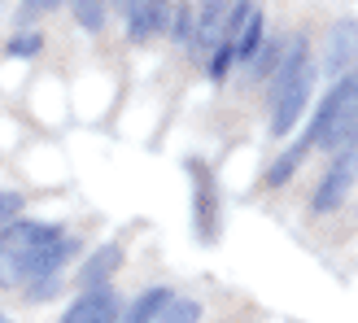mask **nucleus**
<instances>
[{"label":"nucleus","instance_id":"1","mask_svg":"<svg viewBox=\"0 0 358 323\" xmlns=\"http://www.w3.org/2000/svg\"><path fill=\"white\" fill-rule=\"evenodd\" d=\"M75 241L48 223H9L0 231V284H27L62 275V266L75 258Z\"/></svg>","mask_w":358,"mask_h":323},{"label":"nucleus","instance_id":"2","mask_svg":"<svg viewBox=\"0 0 358 323\" xmlns=\"http://www.w3.org/2000/svg\"><path fill=\"white\" fill-rule=\"evenodd\" d=\"M188 175H192V227L201 241L219 236V192H214V175L206 162H188Z\"/></svg>","mask_w":358,"mask_h":323},{"label":"nucleus","instance_id":"3","mask_svg":"<svg viewBox=\"0 0 358 323\" xmlns=\"http://www.w3.org/2000/svg\"><path fill=\"white\" fill-rule=\"evenodd\" d=\"M354 101H358V70H345V75L336 79V87L324 96V105H319V114H315V122H310V131L301 136V140H310V145H324V136L345 118V110H350Z\"/></svg>","mask_w":358,"mask_h":323},{"label":"nucleus","instance_id":"4","mask_svg":"<svg viewBox=\"0 0 358 323\" xmlns=\"http://www.w3.org/2000/svg\"><path fill=\"white\" fill-rule=\"evenodd\" d=\"M310 83H315V66L306 62V66H301L289 83H284V92L275 96L271 136H289V131L297 127V118H301V110H306V101H310Z\"/></svg>","mask_w":358,"mask_h":323},{"label":"nucleus","instance_id":"5","mask_svg":"<svg viewBox=\"0 0 358 323\" xmlns=\"http://www.w3.org/2000/svg\"><path fill=\"white\" fill-rule=\"evenodd\" d=\"M166 5H171V0H136V5L127 9L131 40H149V35L166 31Z\"/></svg>","mask_w":358,"mask_h":323},{"label":"nucleus","instance_id":"6","mask_svg":"<svg viewBox=\"0 0 358 323\" xmlns=\"http://www.w3.org/2000/svg\"><path fill=\"white\" fill-rule=\"evenodd\" d=\"M231 17V0H201V22H196V48H219Z\"/></svg>","mask_w":358,"mask_h":323},{"label":"nucleus","instance_id":"7","mask_svg":"<svg viewBox=\"0 0 358 323\" xmlns=\"http://www.w3.org/2000/svg\"><path fill=\"white\" fill-rule=\"evenodd\" d=\"M350 184H354V175H350L345 157H341V162H336V166H332V171L324 175V184H319V192H315V214H332L336 206L345 201Z\"/></svg>","mask_w":358,"mask_h":323},{"label":"nucleus","instance_id":"8","mask_svg":"<svg viewBox=\"0 0 358 323\" xmlns=\"http://www.w3.org/2000/svg\"><path fill=\"white\" fill-rule=\"evenodd\" d=\"M354 52H358V22L354 17H345L341 27H332V40H328V70L332 75H341V70L354 62Z\"/></svg>","mask_w":358,"mask_h":323},{"label":"nucleus","instance_id":"9","mask_svg":"<svg viewBox=\"0 0 358 323\" xmlns=\"http://www.w3.org/2000/svg\"><path fill=\"white\" fill-rule=\"evenodd\" d=\"M118 266H122V249H118V245H101L96 254L83 262V271H79V284H83V289H101V284L110 280V275L118 271Z\"/></svg>","mask_w":358,"mask_h":323},{"label":"nucleus","instance_id":"10","mask_svg":"<svg viewBox=\"0 0 358 323\" xmlns=\"http://www.w3.org/2000/svg\"><path fill=\"white\" fill-rule=\"evenodd\" d=\"M171 297H175L171 289H145V293L131 301V310L122 315V323H153L157 315L171 306Z\"/></svg>","mask_w":358,"mask_h":323},{"label":"nucleus","instance_id":"11","mask_svg":"<svg viewBox=\"0 0 358 323\" xmlns=\"http://www.w3.org/2000/svg\"><path fill=\"white\" fill-rule=\"evenodd\" d=\"M310 149H315L310 140H301V145H293L284 157H275V162H271V171H266V184H271V188H284V184L293 179V171L301 166V162H306V153H310Z\"/></svg>","mask_w":358,"mask_h":323},{"label":"nucleus","instance_id":"12","mask_svg":"<svg viewBox=\"0 0 358 323\" xmlns=\"http://www.w3.org/2000/svg\"><path fill=\"white\" fill-rule=\"evenodd\" d=\"M350 145H358V101L345 110V118H341V122H336V127L324 136V145H319V149H332V153L341 149V153H345Z\"/></svg>","mask_w":358,"mask_h":323},{"label":"nucleus","instance_id":"13","mask_svg":"<svg viewBox=\"0 0 358 323\" xmlns=\"http://www.w3.org/2000/svg\"><path fill=\"white\" fill-rule=\"evenodd\" d=\"M157 319H162V323H196V319H201V306H196L192 297H171V306Z\"/></svg>","mask_w":358,"mask_h":323},{"label":"nucleus","instance_id":"14","mask_svg":"<svg viewBox=\"0 0 358 323\" xmlns=\"http://www.w3.org/2000/svg\"><path fill=\"white\" fill-rule=\"evenodd\" d=\"M105 293H110L105 284H101V289H83V297L75 301V306H70V315H66L62 323H83V319H87V315H92V310L101 306V301H105Z\"/></svg>","mask_w":358,"mask_h":323},{"label":"nucleus","instance_id":"15","mask_svg":"<svg viewBox=\"0 0 358 323\" xmlns=\"http://www.w3.org/2000/svg\"><path fill=\"white\" fill-rule=\"evenodd\" d=\"M70 5H75V17H79L83 31H101L105 27V5L101 0H70Z\"/></svg>","mask_w":358,"mask_h":323},{"label":"nucleus","instance_id":"16","mask_svg":"<svg viewBox=\"0 0 358 323\" xmlns=\"http://www.w3.org/2000/svg\"><path fill=\"white\" fill-rule=\"evenodd\" d=\"M17 214H22V196L17 192H0V231L9 223H17Z\"/></svg>","mask_w":358,"mask_h":323},{"label":"nucleus","instance_id":"17","mask_svg":"<svg viewBox=\"0 0 358 323\" xmlns=\"http://www.w3.org/2000/svg\"><path fill=\"white\" fill-rule=\"evenodd\" d=\"M275 66H280V57H275V44H271V40H262V44H258V52H254V75L262 79L266 70H275Z\"/></svg>","mask_w":358,"mask_h":323},{"label":"nucleus","instance_id":"18","mask_svg":"<svg viewBox=\"0 0 358 323\" xmlns=\"http://www.w3.org/2000/svg\"><path fill=\"white\" fill-rule=\"evenodd\" d=\"M83 323H118V297H114V289L105 293V301H101V306H96L92 315H87Z\"/></svg>","mask_w":358,"mask_h":323},{"label":"nucleus","instance_id":"19","mask_svg":"<svg viewBox=\"0 0 358 323\" xmlns=\"http://www.w3.org/2000/svg\"><path fill=\"white\" fill-rule=\"evenodd\" d=\"M231 57H236V52H231V44H227V40H219V52H214V62H210V75H214V79H227Z\"/></svg>","mask_w":358,"mask_h":323},{"label":"nucleus","instance_id":"20","mask_svg":"<svg viewBox=\"0 0 358 323\" xmlns=\"http://www.w3.org/2000/svg\"><path fill=\"white\" fill-rule=\"evenodd\" d=\"M192 0H184V5H179V17H175V40H192Z\"/></svg>","mask_w":358,"mask_h":323},{"label":"nucleus","instance_id":"21","mask_svg":"<svg viewBox=\"0 0 358 323\" xmlns=\"http://www.w3.org/2000/svg\"><path fill=\"white\" fill-rule=\"evenodd\" d=\"M35 48H40V35H17V40H9V52H13V57H31Z\"/></svg>","mask_w":358,"mask_h":323},{"label":"nucleus","instance_id":"22","mask_svg":"<svg viewBox=\"0 0 358 323\" xmlns=\"http://www.w3.org/2000/svg\"><path fill=\"white\" fill-rule=\"evenodd\" d=\"M110 5H114V9H122V13H127V9L136 5V0H110Z\"/></svg>","mask_w":358,"mask_h":323},{"label":"nucleus","instance_id":"23","mask_svg":"<svg viewBox=\"0 0 358 323\" xmlns=\"http://www.w3.org/2000/svg\"><path fill=\"white\" fill-rule=\"evenodd\" d=\"M31 5H40V9H52V5H57V0H31Z\"/></svg>","mask_w":358,"mask_h":323},{"label":"nucleus","instance_id":"24","mask_svg":"<svg viewBox=\"0 0 358 323\" xmlns=\"http://www.w3.org/2000/svg\"><path fill=\"white\" fill-rule=\"evenodd\" d=\"M0 323H13V319H9V315H5V310H0Z\"/></svg>","mask_w":358,"mask_h":323}]
</instances>
